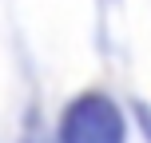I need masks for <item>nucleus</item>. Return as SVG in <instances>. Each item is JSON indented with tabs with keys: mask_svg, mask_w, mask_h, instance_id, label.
I'll return each instance as SVG.
<instances>
[{
	"mask_svg": "<svg viewBox=\"0 0 151 143\" xmlns=\"http://www.w3.org/2000/svg\"><path fill=\"white\" fill-rule=\"evenodd\" d=\"M123 111L104 91H83L68 103L60 123V143H123Z\"/></svg>",
	"mask_w": 151,
	"mask_h": 143,
	"instance_id": "f257e3e1",
	"label": "nucleus"
},
{
	"mask_svg": "<svg viewBox=\"0 0 151 143\" xmlns=\"http://www.w3.org/2000/svg\"><path fill=\"white\" fill-rule=\"evenodd\" d=\"M135 119H139V127H143L147 143H151V107H147V103H135Z\"/></svg>",
	"mask_w": 151,
	"mask_h": 143,
	"instance_id": "f03ea898",
	"label": "nucleus"
}]
</instances>
